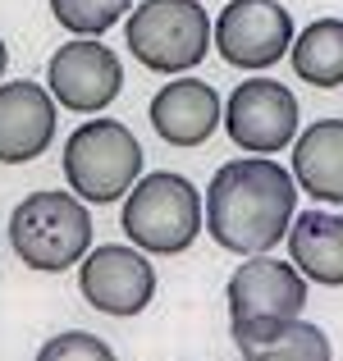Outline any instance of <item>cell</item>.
Masks as SVG:
<instances>
[{
	"label": "cell",
	"instance_id": "1",
	"mask_svg": "<svg viewBox=\"0 0 343 361\" xmlns=\"http://www.w3.org/2000/svg\"><path fill=\"white\" fill-rule=\"evenodd\" d=\"M298 211V183L284 165L265 156H243L215 169L206 188V229L224 252L256 256L284 243Z\"/></svg>",
	"mask_w": 343,
	"mask_h": 361
},
{
	"label": "cell",
	"instance_id": "2",
	"mask_svg": "<svg viewBox=\"0 0 343 361\" xmlns=\"http://www.w3.org/2000/svg\"><path fill=\"white\" fill-rule=\"evenodd\" d=\"M9 247L23 265L60 274L92 247V215L73 192H32L9 215Z\"/></svg>",
	"mask_w": 343,
	"mask_h": 361
},
{
	"label": "cell",
	"instance_id": "3",
	"mask_svg": "<svg viewBox=\"0 0 343 361\" xmlns=\"http://www.w3.org/2000/svg\"><path fill=\"white\" fill-rule=\"evenodd\" d=\"M124 233L151 256H179L202 233V197L174 169L138 178L124 202Z\"/></svg>",
	"mask_w": 343,
	"mask_h": 361
},
{
	"label": "cell",
	"instance_id": "4",
	"mask_svg": "<svg viewBox=\"0 0 343 361\" xmlns=\"http://www.w3.org/2000/svg\"><path fill=\"white\" fill-rule=\"evenodd\" d=\"M142 174V147L119 119H88L64 142V178L78 202H114Z\"/></svg>",
	"mask_w": 343,
	"mask_h": 361
},
{
	"label": "cell",
	"instance_id": "5",
	"mask_svg": "<svg viewBox=\"0 0 343 361\" xmlns=\"http://www.w3.org/2000/svg\"><path fill=\"white\" fill-rule=\"evenodd\" d=\"M128 51L156 73H183L206 60L211 18L197 0H142L128 14Z\"/></svg>",
	"mask_w": 343,
	"mask_h": 361
},
{
	"label": "cell",
	"instance_id": "6",
	"mask_svg": "<svg viewBox=\"0 0 343 361\" xmlns=\"http://www.w3.org/2000/svg\"><path fill=\"white\" fill-rule=\"evenodd\" d=\"M298 97L275 78H247L229 92L224 106V133L234 147L252 156H275L298 137Z\"/></svg>",
	"mask_w": 343,
	"mask_h": 361
},
{
	"label": "cell",
	"instance_id": "7",
	"mask_svg": "<svg viewBox=\"0 0 343 361\" xmlns=\"http://www.w3.org/2000/svg\"><path fill=\"white\" fill-rule=\"evenodd\" d=\"M215 51L234 69H270L289 55L293 18L279 0H229L215 18Z\"/></svg>",
	"mask_w": 343,
	"mask_h": 361
},
{
	"label": "cell",
	"instance_id": "8",
	"mask_svg": "<svg viewBox=\"0 0 343 361\" xmlns=\"http://www.w3.org/2000/svg\"><path fill=\"white\" fill-rule=\"evenodd\" d=\"M78 288L83 302L101 316H138L156 298V270L138 247H97L78 261Z\"/></svg>",
	"mask_w": 343,
	"mask_h": 361
},
{
	"label": "cell",
	"instance_id": "9",
	"mask_svg": "<svg viewBox=\"0 0 343 361\" xmlns=\"http://www.w3.org/2000/svg\"><path fill=\"white\" fill-rule=\"evenodd\" d=\"M46 87L60 106L78 110V115H97L106 110L124 87V69H119V55L101 42H83L73 37L69 46L51 55V69H46Z\"/></svg>",
	"mask_w": 343,
	"mask_h": 361
},
{
	"label": "cell",
	"instance_id": "10",
	"mask_svg": "<svg viewBox=\"0 0 343 361\" xmlns=\"http://www.w3.org/2000/svg\"><path fill=\"white\" fill-rule=\"evenodd\" d=\"M224 302L229 320H289L307 307V279L298 274V265L256 252L247 265L234 270Z\"/></svg>",
	"mask_w": 343,
	"mask_h": 361
},
{
	"label": "cell",
	"instance_id": "11",
	"mask_svg": "<svg viewBox=\"0 0 343 361\" xmlns=\"http://www.w3.org/2000/svg\"><path fill=\"white\" fill-rule=\"evenodd\" d=\"M55 137V97L42 82H0V165L37 160Z\"/></svg>",
	"mask_w": 343,
	"mask_h": 361
},
{
	"label": "cell",
	"instance_id": "12",
	"mask_svg": "<svg viewBox=\"0 0 343 361\" xmlns=\"http://www.w3.org/2000/svg\"><path fill=\"white\" fill-rule=\"evenodd\" d=\"M151 128L169 147H202L220 128V92L197 78L165 82L151 97Z\"/></svg>",
	"mask_w": 343,
	"mask_h": 361
},
{
	"label": "cell",
	"instance_id": "13",
	"mask_svg": "<svg viewBox=\"0 0 343 361\" xmlns=\"http://www.w3.org/2000/svg\"><path fill=\"white\" fill-rule=\"evenodd\" d=\"M243 361H335V348L316 325L289 320H229Z\"/></svg>",
	"mask_w": 343,
	"mask_h": 361
},
{
	"label": "cell",
	"instance_id": "14",
	"mask_svg": "<svg viewBox=\"0 0 343 361\" xmlns=\"http://www.w3.org/2000/svg\"><path fill=\"white\" fill-rule=\"evenodd\" d=\"M293 183L316 202L343 206V119H316L311 128L298 133Z\"/></svg>",
	"mask_w": 343,
	"mask_h": 361
},
{
	"label": "cell",
	"instance_id": "15",
	"mask_svg": "<svg viewBox=\"0 0 343 361\" xmlns=\"http://www.w3.org/2000/svg\"><path fill=\"white\" fill-rule=\"evenodd\" d=\"M289 252L302 279H316L325 288L343 283V220L330 211H293L289 220Z\"/></svg>",
	"mask_w": 343,
	"mask_h": 361
},
{
	"label": "cell",
	"instance_id": "16",
	"mask_svg": "<svg viewBox=\"0 0 343 361\" xmlns=\"http://www.w3.org/2000/svg\"><path fill=\"white\" fill-rule=\"evenodd\" d=\"M293 73L311 87H343V18H316L289 42Z\"/></svg>",
	"mask_w": 343,
	"mask_h": 361
},
{
	"label": "cell",
	"instance_id": "17",
	"mask_svg": "<svg viewBox=\"0 0 343 361\" xmlns=\"http://www.w3.org/2000/svg\"><path fill=\"white\" fill-rule=\"evenodd\" d=\"M133 9V0H51V14L73 37H101Z\"/></svg>",
	"mask_w": 343,
	"mask_h": 361
},
{
	"label": "cell",
	"instance_id": "18",
	"mask_svg": "<svg viewBox=\"0 0 343 361\" xmlns=\"http://www.w3.org/2000/svg\"><path fill=\"white\" fill-rule=\"evenodd\" d=\"M37 361H114L110 343L88 329H69V334H55L51 343H42Z\"/></svg>",
	"mask_w": 343,
	"mask_h": 361
},
{
	"label": "cell",
	"instance_id": "19",
	"mask_svg": "<svg viewBox=\"0 0 343 361\" xmlns=\"http://www.w3.org/2000/svg\"><path fill=\"white\" fill-rule=\"evenodd\" d=\"M5 60H9V51H5V42H0V78H5Z\"/></svg>",
	"mask_w": 343,
	"mask_h": 361
}]
</instances>
